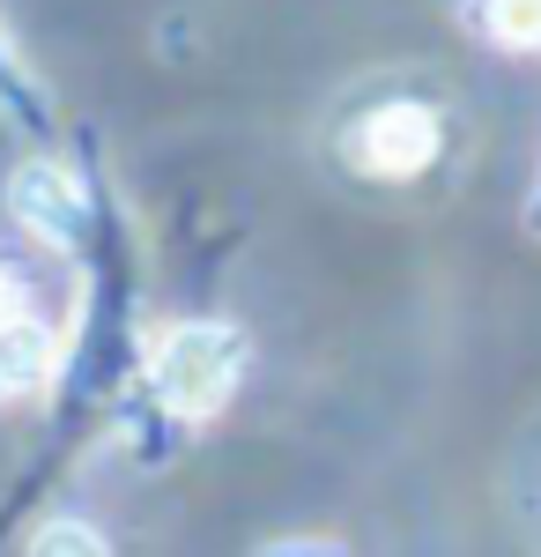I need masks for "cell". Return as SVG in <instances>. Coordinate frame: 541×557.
<instances>
[{"label": "cell", "instance_id": "6da1fadb", "mask_svg": "<svg viewBox=\"0 0 541 557\" xmlns=\"http://www.w3.org/2000/svg\"><path fill=\"white\" fill-rule=\"evenodd\" d=\"M252 364V343L246 327H230V320H186V327H171L164 343H156V394H164L171 417H215L238 380H246Z\"/></svg>", "mask_w": 541, "mask_h": 557}, {"label": "cell", "instance_id": "7a4b0ae2", "mask_svg": "<svg viewBox=\"0 0 541 557\" xmlns=\"http://www.w3.org/2000/svg\"><path fill=\"white\" fill-rule=\"evenodd\" d=\"M438 149H445V127L416 97H386L349 127V164L364 178H423L438 164Z\"/></svg>", "mask_w": 541, "mask_h": 557}, {"label": "cell", "instance_id": "3957f363", "mask_svg": "<svg viewBox=\"0 0 541 557\" xmlns=\"http://www.w3.org/2000/svg\"><path fill=\"white\" fill-rule=\"evenodd\" d=\"M8 215L45 238V246H83L89 231V186L60 157H38V164H23V172L8 178Z\"/></svg>", "mask_w": 541, "mask_h": 557}, {"label": "cell", "instance_id": "277c9868", "mask_svg": "<svg viewBox=\"0 0 541 557\" xmlns=\"http://www.w3.org/2000/svg\"><path fill=\"white\" fill-rule=\"evenodd\" d=\"M52 364H60V343L45 335L38 320H8L0 327V401L8 394H38L52 380Z\"/></svg>", "mask_w": 541, "mask_h": 557}, {"label": "cell", "instance_id": "5b68a950", "mask_svg": "<svg viewBox=\"0 0 541 557\" xmlns=\"http://www.w3.org/2000/svg\"><path fill=\"white\" fill-rule=\"evenodd\" d=\"M482 30L504 52H541V0H482Z\"/></svg>", "mask_w": 541, "mask_h": 557}, {"label": "cell", "instance_id": "8992f818", "mask_svg": "<svg viewBox=\"0 0 541 557\" xmlns=\"http://www.w3.org/2000/svg\"><path fill=\"white\" fill-rule=\"evenodd\" d=\"M23 557H112V543H104L89 520H45Z\"/></svg>", "mask_w": 541, "mask_h": 557}, {"label": "cell", "instance_id": "52a82bcc", "mask_svg": "<svg viewBox=\"0 0 541 557\" xmlns=\"http://www.w3.org/2000/svg\"><path fill=\"white\" fill-rule=\"evenodd\" d=\"M8 89H30V83L15 75V60H8V38H0V97H8Z\"/></svg>", "mask_w": 541, "mask_h": 557}, {"label": "cell", "instance_id": "ba28073f", "mask_svg": "<svg viewBox=\"0 0 541 557\" xmlns=\"http://www.w3.org/2000/svg\"><path fill=\"white\" fill-rule=\"evenodd\" d=\"M15 320V283H8V268H0V327Z\"/></svg>", "mask_w": 541, "mask_h": 557}, {"label": "cell", "instance_id": "9c48e42d", "mask_svg": "<svg viewBox=\"0 0 541 557\" xmlns=\"http://www.w3.org/2000/svg\"><path fill=\"white\" fill-rule=\"evenodd\" d=\"M527 223H534V231H541V194H534V201H527Z\"/></svg>", "mask_w": 541, "mask_h": 557}, {"label": "cell", "instance_id": "30bf717a", "mask_svg": "<svg viewBox=\"0 0 541 557\" xmlns=\"http://www.w3.org/2000/svg\"><path fill=\"white\" fill-rule=\"evenodd\" d=\"M282 557H327V550H282Z\"/></svg>", "mask_w": 541, "mask_h": 557}]
</instances>
